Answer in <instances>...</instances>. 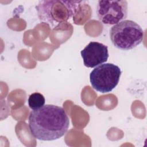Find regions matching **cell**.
<instances>
[{
    "label": "cell",
    "instance_id": "obj_1",
    "mask_svg": "<svg viewBox=\"0 0 147 147\" xmlns=\"http://www.w3.org/2000/svg\"><path fill=\"white\" fill-rule=\"evenodd\" d=\"M29 127L32 135L41 141H53L63 137L67 131L69 118L63 108L46 105L33 110L29 117Z\"/></svg>",
    "mask_w": 147,
    "mask_h": 147
},
{
    "label": "cell",
    "instance_id": "obj_2",
    "mask_svg": "<svg viewBox=\"0 0 147 147\" xmlns=\"http://www.w3.org/2000/svg\"><path fill=\"white\" fill-rule=\"evenodd\" d=\"M82 1L44 0L39 1L36 9L39 19L51 26L68 21L80 9Z\"/></svg>",
    "mask_w": 147,
    "mask_h": 147
},
{
    "label": "cell",
    "instance_id": "obj_3",
    "mask_svg": "<svg viewBox=\"0 0 147 147\" xmlns=\"http://www.w3.org/2000/svg\"><path fill=\"white\" fill-rule=\"evenodd\" d=\"M110 37L115 47L128 51L136 47L142 41L144 32L137 23L126 20L111 28Z\"/></svg>",
    "mask_w": 147,
    "mask_h": 147
},
{
    "label": "cell",
    "instance_id": "obj_4",
    "mask_svg": "<svg viewBox=\"0 0 147 147\" xmlns=\"http://www.w3.org/2000/svg\"><path fill=\"white\" fill-rule=\"evenodd\" d=\"M120 68L112 63L96 66L90 74V80L94 89L102 93L111 91L117 86L121 75Z\"/></svg>",
    "mask_w": 147,
    "mask_h": 147
},
{
    "label": "cell",
    "instance_id": "obj_5",
    "mask_svg": "<svg viewBox=\"0 0 147 147\" xmlns=\"http://www.w3.org/2000/svg\"><path fill=\"white\" fill-rule=\"evenodd\" d=\"M96 13L99 20L105 25H115L127 16L126 1H99Z\"/></svg>",
    "mask_w": 147,
    "mask_h": 147
},
{
    "label": "cell",
    "instance_id": "obj_6",
    "mask_svg": "<svg viewBox=\"0 0 147 147\" xmlns=\"http://www.w3.org/2000/svg\"><path fill=\"white\" fill-rule=\"evenodd\" d=\"M84 65L94 68L106 62L109 57L108 47L99 42H90L80 52Z\"/></svg>",
    "mask_w": 147,
    "mask_h": 147
},
{
    "label": "cell",
    "instance_id": "obj_7",
    "mask_svg": "<svg viewBox=\"0 0 147 147\" xmlns=\"http://www.w3.org/2000/svg\"><path fill=\"white\" fill-rule=\"evenodd\" d=\"M28 105L32 110L38 109L42 107L45 102V99L42 94L39 92H34L29 96Z\"/></svg>",
    "mask_w": 147,
    "mask_h": 147
}]
</instances>
